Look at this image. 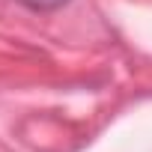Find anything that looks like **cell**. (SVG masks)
<instances>
[{"label": "cell", "mask_w": 152, "mask_h": 152, "mask_svg": "<svg viewBox=\"0 0 152 152\" xmlns=\"http://www.w3.org/2000/svg\"><path fill=\"white\" fill-rule=\"evenodd\" d=\"M15 3H21V6H27L33 12H54V9L66 6L69 0H15Z\"/></svg>", "instance_id": "1"}]
</instances>
